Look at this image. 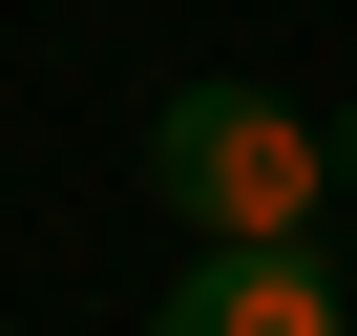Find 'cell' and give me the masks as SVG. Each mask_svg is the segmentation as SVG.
I'll list each match as a JSON object with an SVG mask.
<instances>
[{
    "mask_svg": "<svg viewBox=\"0 0 357 336\" xmlns=\"http://www.w3.org/2000/svg\"><path fill=\"white\" fill-rule=\"evenodd\" d=\"M147 190L190 211V252H315L336 126L273 105V84H168V105H147Z\"/></svg>",
    "mask_w": 357,
    "mask_h": 336,
    "instance_id": "1",
    "label": "cell"
},
{
    "mask_svg": "<svg viewBox=\"0 0 357 336\" xmlns=\"http://www.w3.org/2000/svg\"><path fill=\"white\" fill-rule=\"evenodd\" d=\"M147 336H357V315H336L315 252H190V273L147 294Z\"/></svg>",
    "mask_w": 357,
    "mask_h": 336,
    "instance_id": "2",
    "label": "cell"
},
{
    "mask_svg": "<svg viewBox=\"0 0 357 336\" xmlns=\"http://www.w3.org/2000/svg\"><path fill=\"white\" fill-rule=\"evenodd\" d=\"M336 190H357V105H336Z\"/></svg>",
    "mask_w": 357,
    "mask_h": 336,
    "instance_id": "3",
    "label": "cell"
}]
</instances>
